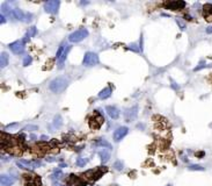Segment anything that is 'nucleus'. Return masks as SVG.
I'll use <instances>...</instances> for the list:
<instances>
[{"instance_id":"obj_1","label":"nucleus","mask_w":212,"mask_h":186,"mask_svg":"<svg viewBox=\"0 0 212 186\" xmlns=\"http://www.w3.org/2000/svg\"><path fill=\"white\" fill-rule=\"evenodd\" d=\"M68 83H70V79L67 77H57L54 78L53 80H51L50 84H49V89H50L51 92L53 93H61L64 92L66 87L68 86Z\"/></svg>"},{"instance_id":"obj_2","label":"nucleus","mask_w":212,"mask_h":186,"mask_svg":"<svg viewBox=\"0 0 212 186\" xmlns=\"http://www.w3.org/2000/svg\"><path fill=\"white\" fill-rule=\"evenodd\" d=\"M87 36H88V30L85 28H81L76 30V32H73L72 34H70L68 41L71 43H78V42H81L82 40H85Z\"/></svg>"},{"instance_id":"obj_3","label":"nucleus","mask_w":212,"mask_h":186,"mask_svg":"<svg viewBox=\"0 0 212 186\" xmlns=\"http://www.w3.org/2000/svg\"><path fill=\"white\" fill-rule=\"evenodd\" d=\"M82 64L87 68H90V66H94V65L99 64V56H97L95 52H92V51H88L85 54L82 59Z\"/></svg>"},{"instance_id":"obj_4","label":"nucleus","mask_w":212,"mask_h":186,"mask_svg":"<svg viewBox=\"0 0 212 186\" xmlns=\"http://www.w3.org/2000/svg\"><path fill=\"white\" fill-rule=\"evenodd\" d=\"M59 5H60V1L59 0H51V1H48L44 4V11L49 13V14H56L58 12V8H59Z\"/></svg>"},{"instance_id":"obj_5","label":"nucleus","mask_w":212,"mask_h":186,"mask_svg":"<svg viewBox=\"0 0 212 186\" xmlns=\"http://www.w3.org/2000/svg\"><path fill=\"white\" fill-rule=\"evenodd\" d=\"M186 6H187V4L184 1H181V0H177V1H168V2L165 4V7L167 9H169V11H181Z\"/></svg>"},{"instance_id":"obj_6","label":"nucleus","mask_w":212,"mask_h":186,"mask_svg":"<svg viewBox=\"0 0 212 186\" xmlns=\"http://www.w3.org/2000/svg\"><path fill=\"white\" fill-rule=\"evenodd\" d=\"M123 114H124V118H125V120L128 122L133 121L137 118V115H138V106L136 105V106H132L130 108H126Z\"/></svg>"},{"instance_id":"obj_7","label":"nucleus","mask_w":212,"mask_h":186,"mask_svg":"<svg viewBox=\"0 0 212 186\" xmlns=\"http://www.w3.org/2000/svg\"><path fill=\"white\" fill-rule=\"evenodd\" d=\"M9 49L15 55H21L25 52V43L22 41H15L9 44Z\"/></svg>"},{"instance_id":"obj_8","label":"nucleus","mask_w":212,"mask_h":186,"mask_svg":"<svg viewBox=\"0 0 212 186\" xmlns=\"http://www.w3.org/2000/svg\"><path fill=\"white\" fill-rule=\"evenodd\" d=\"M128 133H129V128H128V127H124V126H123V127H118V128L114 132V141H115V142L122 141V140L128 135Z\"/></svg>"},{"instance_id":"obj_9","label":"nucleus","mask_w":212,"mask_h":186,"mask_svg":"<svg viewBox=\"0 0 212 186\" xmlns=\"http://www.w3.org/2000/svg\"><path fill=\"white\" fill-rule=\"evenodd\" d=\"M104 122V118L103 115L99 114V113H95L94 118H92L89 120V125H90V128H94V129H97L100 128L101 125Z\"/></svg>"},{"instance_id":"obj_10","label":"nucleus","mask_w":212,"mask_h":186,"mask_svg":"<svg viewBox=\"0 0 212 186\" xmlns=\"http://www.w3.org/2000/svg\"><path fill=\"white\" fill-rule=\"evenodd\" d=\"M16 180L14 176H9V175H1L0 177V183H1V186H11L13 185Z\"/></svg>"},{"instance_id":"obj_11","label":"nucleus","mask_w":212,"mask_h":186,"mask_svg":"<svg viewBox=\"0 0 212 186\" xmlns=\"http://www.w3.org/2000/svg\"><path fill=\"white\" fill-rule=\"evenodd\" d=\"M106 112H107V114H108L112 120H117V119L119 118V111L116 107H114V106H107V107H106Z\"/></svg>"},{"instance_id":"obj_12","label":"nucleus","mask_w":212,"mask_h":186,"mask_svg":"<svg viewBox=\"0 0 212 186\" xmlns=\"http://www.w3.org/2000/svg\"><path fill=\"white\" fill-rule=\"evenodd\" d=\"M99 157H100L102 163H107V162L109 161V158H110V152H109L108 150L103 149V150L99 151Z\"/></svg>"},{"instance_id":"obj_13","label":"nucleus","mask_w":212,"mask_h":186,"mask_svg":"<svg viewBox=\"0 0 212 186\" xmlns=\"http://www.w3.org/2000/svg\"><path fill=\"white\" fill-rule=\"evenodd\" d=\"M8 61H9V56L7 52H1L0 55V66L4 69L8 65Z\"/></svg>"},{"instance_id":"obj_14","label":"nucleus","mask_w":212,"mask_h":186,"mask_svg":"<svg viewBox=\"0 0 212 186\" xmlns=\"http://www.w3.org/2000/svg\"><path fill=\"white\" fill-rule=\"evenodd\" d=\"M111 95V89L110 87H106L99 93V98L100 99H108Z\"/></svg>"},{"instance_id":"obj_15","label":"nucleus","mask_w":212,"mask_h":186,"mask_svg":"<svg viewBox=\"0 0 212 186\" xmlns=\"http://www.w3.org/2000/svg\"><path fill=\"white\" fill-rule=\"evenodd\" d=\"M13 14H14V19H16V20H19V21H25L26 13H23L21 9H19V8L13 9Z\"/></svg>"},{"instance_id":"obj_16","label":"nucleus","mask_w":212,"mask_h":186,"mask_svg":"<svg viewBox=\"0 0 212 186\" xmlns=\"http://www.w3.org/2000/svg\"><path fill=\"white\" fill-rule=\"evenodd\" d=\"M71 50V46H66V49H65V51H64V54L61 55V57L59 58V68H63V63L65 62V59H66V57H67V55H68V51Z\"/></svg>"},{"instance_id":"obj_17","label":"nucleus","mask_w":212,"mask_h":186,"mask_svg":"<svg viewBox=\"0 0 212 186\" xmlns=\"http://www.w3.org/2000/svg\"><path fill=\"white\" fill-rule=\"evenodd\" d=\"M95 144L96 145H99V147H104V148H111V144L109 143V142H107L106 140H103V139H99L95 142Z\"/></svg>"},{"instance_id":"obj_18","label":"nucleus","mask_w":212,"mask_h":186,"mask_svg":"<svg viewBox=\"0 0 212 186\" xmlns=\"http://www.w3.org/2000/svg\"><path fill=\"white\" fill-rule=\"evenodd\" d=\"M53 126L54 127H57V128H59V127H61L63 126V120H61V116L60 115H56L53 119Z\"/></svg>"},{"instance_id":"obj_19","label":"nucleus","mask_w":212,"mask_h":186,"mask_svg":"<svg viewBox=\"0 0 212 186\" xmlns=\"http://www.w3.org/2000/svg\"><path fill=\"white\" fill-rule=\"evenodd\" d=\"M88 163V158H85V157H80L77 159L76 164L78 165V166H85V165Z\"/></svg>"},{"instance_id":"obj_20","label":"nucleus","mask_w":212,"mask_h":186,"mask_svg":"<svg viewBox=\"0 0 212 186\" xmlns=\"http://www.w3.org/2000/svg\"><path fill=\"white\" fill-rule=\"evenodd\" d=\"M114 169H115L116 171H122L123 169H124L123 162L122 161H116L115 163H114Z\"/></svg>"},{"instance_id":"obj_21","label":"nucleus","mask_w":212,"mask_h":186,"mask_svg":"<svg viewBox=\"0 0 212 186\" xmlns=\"http://www.w3.org/2000/svg\"><path fill=\"white\" fill-rule=\"evenodd\" d=\"M188 169H189L190 171H204V168H203L202 165H198V164H192Z\"/></svg>"},{"instance_id":"obj_22","label":"nucleus","mask_w":212,"mask_h":186,"mask_svg":"<svg viewBox=\"0 0 212 186\" xmlns=\"http://www.w3.org/2000/svg\"><path fill=\"white\" fill-rule=\"evenodd\" d=\"M63 177H64V175H63L61 170H56V171L53 172V175L51 176V178L52 179H61Z\"/></svg>"},{"instance_id":"obj_23","label":"nucleus","mask_w":212,"mask_h":186,"mask_svg":"<svg viewBox=\"0 0 212 186\" xmlns=\"http://www.w3.org/2000/svg\"><path fill=\"white\" fill-rule=\"evenodd\" d=\"M65 49H66V48H65V46H64V44H61V46H59V48H58V50H57V54H56V57H57L58 59H59V58L61 57V55L64 54Z\"/></svg>"},{"instance_id":"obj_24","label":"nucleus","mask_w":212,"mask_h":186,"mask_svg":"<svg viewBox=\"0 0 212 186\" xmlns=\"http://www.w3.org/2000/svg\"><path fill=\"white\" fill-rule=\"evenodd\" d=\"M36 33H37L36 27H30L29 30H28V33H27V35H28L29 37H34V36L36 35Z\"/></svg>"},{"instance_id":"obj_25","label":"nucleus","mask_w":212,"mask_h":186,"mask_svg":"<svg viewBox=\"0 0 212 186\" xmlns=\"http://www.w3.org/2000/svg\"><path fill=\"white\" fill-rule=\"evenodd\" d=\"M175 21H176V23H177V25L180 26V29H181V30H184V29H186V23H184V22L182 21L181 19L176 18V19H175Z\"/></svg>"},{"instance_id":"obj_26","label":"nucleus","mask_w":212,"mask_h":186,"mask_svg":"<svg viewBox=\"0 0 212 186\" xmlns=\"http://www.w3.org/2000/svg\"><path fill=\"white\" fill-rule=\"evenodd\" d=\"M31 61H32V58H31V56H26L25 57V59H23V66H28L30 63H31Z\"/></svg>"},{"instance_id":"obj_27","label":"nucleus","mask_w":212,"mask_h":186,"mask_svg":"<svg viewBox=\"0 0 212 186\" xmlns=\"http://www.w3.org/2000/svg\"><path fill=\"white\" fill-rule=\"evenodd\" d=\"M137 46H137L136 43H131V44H130V46H129V49H131V50H133V51H134V52H139V50H140V49H139V48H137Z\"/></svg>"},{"instance_id":"obj_28","label":"nucleus","mask_w":212,"mask_h":186,"mask_svg":"<svg viewBox=\"0 0 212 186\" xmlns=\"http://www.w3.org/2000/svg\"><path fill=\"white\" fill-rule=\"evenodd\" d=\"M32 20V14L31 13H26L25 15V22H30Z\"/></svg>"},{"instance_id":"obj_29","label":"nucleus","mask_w":212,"mask_h":186,"mask_svg":"<svg viewBox=\"0 0 212 186\" xmlns=\"http://www.w3.org/2000/svg\"><path fill=\"white\" fill-rule=\"evenodd\" d=\"M38 129V127L37 126H31V125H29V126H27L23 130H37Z\"/></svg>"},{"instance_id":"obj_30","label":"nucleus","mask_w":212,"mask_h":186,"mask_svg":"<svg viewBox=\"0 0 212 186\" xmlns=\"http://www.w3.org/2000/svg\"><path fill=\"white\" fill-rule=\"evenodd\" d=\"M0 22H1V23H5V22H6V18H5V15H1V16H0Z\"/></svg>"},{"instance_id":"obj_31","label":"nucleus","mask_w":212,"mask_h":186,"mask_svg":"<svg viewBox=\"0 0 212 186\" xmlns=\"http://www.w3.org/2000/svg\"><path fill=\"white\" fill-rule=\"evenodd\" d=\"M206 33L208 34H212V26H209L208 28H206Z\"/></svg>"},{"instance_id":"obj_32","label":"nucleus","mask_w":212,"mask_h":186,"mask_svg":"<svg viewBox=\"0 0 212 186\" xmlns=\"http://www.w3.org/2000/svg\"><path fill=\"white\" fill-rule=\"evenodd\" d=\"M184 19H186V20H188V21H191V20H192V18H191L189 14H186V15H184Z\"/></svg>"},{"instance_id":"obj_33","label":"nucleus","mask_w":212,"mask_h":186,"mask_svg":"<svg viewBox=\"0 0 212 186\" xmlns=\"http://www.w3.org/2000/svg\"><path fill=\"white\" fill-rule=\"evenodd\" d=\"M204 155H205L204 151H201V152H197V154H196V156H198V157H203Z\"/></svg>"},{"instance_id":"obj_34","label":"nucleus","mask_w":212,"mask_h":186,"mask_svg":"<svg viewBox=\"0 0 212 186\" xmlns=\"http://www.w3.org/2000/svg\"><path fill=\"white\" fill-rule=\"evenodd\" d=\"M45 159H47V162H50V163H51V162H54V161H56L53 157H48V158H45Z\"/></svg>"},{"instance_id":"obj_35","label":"nucleus","mask_w":212,"mask_h":186,"mask_svg":"<svg viewBox=\"0 0 212 186\" xmlns=\"http://www.w3.org/2000/svg\"><path fill=\"white\" fill-rule=\"evenodd\" d=\"M41 140H43V141H48V140H49V137H48V136H45V135H42V136H41Z\"/></svg>"},{"instance_id":"obj_36","label":"nucleus","mask_w":212,"mask_h":186,"mask_svg":"<svg viewBox=\"0 0 212 186\" xmlns=\"http://www.w3.org/2000/svg\"><path fill=\"white\" fill-rule=\"evenodd\" d=\"M137 128H138V129H144L145 126L144 125H138V126H137Z\"/></svg>"},{"instance_id":"obj_37","label":"nucleus","mask_w":212,"mask_h":186,"mask_svg":"<svg viewBox=\"0 0 212 186\" xmlns=\"http://www.w3.org/2000/svg\"><path fill=\"white\" fill-rule=\"evenodd\" d=\"M59 166H60V168H67V164H65V163H63V164H60Z\"/></svg>"},{"instance_id":"obj_38","label":"nucleus","mask_w":212,"mask_h":186,"mask_svg":"<svg viewBox=\"0 0 212 186\" xmlns=\"http://www.w3.org/2000/svg\"><path fill=\"white\" fill-rule=\"evenodd\" d=\"M30 137H31L32 140H36V139H37V137H36V136H35V135H30Z\"/></svg>"},{"instance_id":"obj_39","label":"nucleus","mask_w":212,"mask_h":186,"mask_svg":"<svg viewBox=\"0 0 212 186\" xmlns=\"http://www.w3.org/2000/svg\"><path fill=\"white\" fill-rule=\"evenodd\" d=\"M87 4H88L87 1H81V5H87Z\"/></svg>"},{"instance_id":"obj_40","label":"nucleus","mask_w":212,"mask_h":186,"mask_svg":"<svg viewBox=\"0 0 212 186\" xmlns=\"http://www.w3.org/2000/svg\"><path fill=\"white\" fill-rule=\"evenodd\" d=\"M53 186H61V185H60V184H58V183H54Z\"/></svg>"},{"instance_id":"obj_41","label":"nucleus","mask_w":212,"mask_h":186,"mask_svg":"<svg viewBox=\"0 0 212 186\" xmlns=\"http://www.w3.org/2000/svg\"><path fill=\"white\" fill-rule=\"evenodd\" d=\"M114 186H118V185H114Z\"/></svg>"},{"instance_id":"obj_42","label":"nucleus","mask_w":212,"mask_h":186,"mask_svg":"<svg viewBox=\"0 0 212 186\" xmlns=\"http://www.w3.org/2000/svg\"><path fill=\"white\" fill-rule=\"evenodd\" d=\"M168 186H170V185H168Z\"/></svg>"}]
</instances>
